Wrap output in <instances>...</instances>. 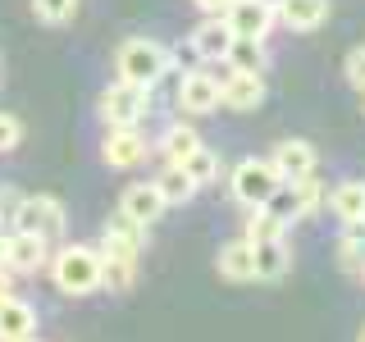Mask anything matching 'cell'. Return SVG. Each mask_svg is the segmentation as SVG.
<instances>
[{
	"mask_svg": "<svg viewBox=\"0 0 365 342\" xmlns=\"http://www.w3.org/2000/svg\"><path fill=\"white\" fill-rule=\"evenodd\" d=\"M182 169H187V178L197 182V187H210L215 178L224 174V165H220V151H210V146H197V151H192L187 160H182Z\"/></svg>",
	"mask_w": 365,
	"mask_h": 342,
	"instance_id": "603a6c76",
	"label": "cell"
},
{
	"mask_svg": "<svg viewBox=\"0 0 365 342\" xmlns=\"http://www.w3.org/2000/svg\"><path fill=\"white\" fill-rule=\"evenodd\" d=\"M37 306L23 301L19 292L0 296V342H28L32 333H37Z\"/></svg>",
	"mask_w": 365,
	"mask_h": 342,
	"instance_id": "5bb4252c",
	"label": "cell"
},
{
	"mask_svg": "<svg viewBox=\"0 0 365 342\" xmlns=\"http://www.w3.org/2000/svg\"><path fill=\"white\" fill-rule=\"evenodd\" d=\"M265 210H269L279 224H288V228H292L297 219H306V214H302V201H297V192H292V182H279V192L265 201Z\"/></svg>",
	"mask_w": 365,
	"mask_h": 342,
	"instance_id": "d4e9b609",
	"label": "cell"
},
{
	"mask_svg": "<svg viewBox=\"0 0 365 342\" xmlns=\"http://www.w3.org/2000/svg\"><path fill=\"white\" fill-rule=\"evenodd\" d=\"M19 142H23V123L14 119V114H5V110H0V155H5V151H14Z\"/></svg>",
	"mask_w": 365,
	"mask_h": 342,
	"instance_id": "4dcf8cb0",
	"label": "cell"
},
{
	"mask_svg": "<svg viewBox=\"0 0 365 342\" xmlns=\"http://www.w3.org/2000/svg\"><path fill=\"white\" fill-rule=\"evenodd\" d=\"M329 9H334L329 0H279L274 14H279V23L288 32H315L329 23Z\"/></svg>",
	"mask_w": 365,
	"mask_h": 342,
	"instance_id": "ac0fdd59",
	"label": "cell"
},
{
	"mask_svg": "<svg viewBox=\"0 0 365 342\" xmlns=\"http://www.w3.org/2000/svg\"><path fill=\"white\" fill-rule=\"evenodd\" d=\"M215 269H220V279H228V283H256V260H251V242H247V237L224 242L220 256H215Z\"/></svg>",
	"mask_w": 365,
	"mask_h": 342,
	"instance_id": "d6986e66",
	"label": "cell"
},
{
	"mask_svg": "<svg viewBox=\"0 0 365 342\" xmlns=\"http://www.w3.org/2000/svg\"><path fill=\"white\" fill-rule=\"evenodd\" d=\"M0 87H5V55H0Z\"/></svg>",
	"mask_w": 365,
	"mask_h": 342,
	"instance_id": "e575fe53",
	"label": "cell"
},
{
	"mask_svg": "<svg viewBox=\"0 0 365 342\" xmlns=\"http://www.w3.org/2000/svg\"><path fill=\"white\" fill-rule=\"evenodd\" d=\"M46 274H51L55 292L91 296V292H101V251L87 247V242H64L60 251H51Z\"/></svg>",
	"mask_w": 365,
	"mask_h": 342,
	"instance_id": "7a4b0ae2",
	"label": "cell"
},
{
	"mask_svg": "<svg viewBox=\"0 0 365 342\" xmlns=\"http://www.w3.org/2000/svg\"><path fill=\"white\" fill-rule=\"evenodd\" d=\"M265 5H269V9H279V0H265Z\"/></svg>",
	"mask_w": 365,
	"mask_h": 342,
	"instance_id": "8d00e7d4",
	"label": "cell"
},
{
	"mask_svg": "<svg viewBox=\"0 0 365 342\" xmlns=\"http://www.w3.org/2000/svg\"><path fill=\"white\" fill-rule=\"evenodd\" d=\"M165 68H169V46L155 37H128L114 51V78H123V83L151 87Z\"/></svg>",
	"mask_w": 365,
	"mask_h": 342,
	"instance_id": "3957f363",
	"label": "cell"
},
{
	"mask_svg": "<svg viewBox=\"0 0 365 342\" xmlns=\"http://www.w3.org/2000/svg\"><path fill=\"white\" fill-rule=\"evenodd\" d=\"M361 279H365V269H361Z\"/></svg>",
	"mask_w": 365,
	"mask_h": 342,
	"instance_id": "f35d334b",
	"label": "cell"
},
{
	"mask_svg": "<svg viewBox=\"0 0 365 342\" xmlns=\"http://www.w3.org/2000/svg\"><path fill=\"white\" fill-rule=\"evenodd\" d=\"M142 242H146V228L133 224L123 210H114L106 228H101V288L110 292H128L137 283V260H142Z\"/></svg>",
	"mask_w": 365,
	"mask_h": 342,
	"instance_id": "6da1fadb",
	"label": "cell"
},
{
	"mask_svg": "<svg viewBox=\"0 0 365 342\" xmlns=\"http://www.w3.org/2000/svg\"><path fill=\"white\" fill-rule=\"evenodd\" d=\"M356 338H361V342H365V324H361V328H356Z\"/></svg>",
	"mask_w": 365,
	"mask_h": 342,
	"instance_id": "d590c367",
	"label": "cell"
},
{
	"mask_svg": "<svg viewBox=\"0 0 365 342\" xmlns=\"http://www.w3.org/2000/svg\"><path fill=\"white\" fill-rule=\"evenodd\" d=\"M46 260H51V237L41 233H23V228H9V251H5V269L19 274H41Z\"/></svg>",
	"mask_w": 365,
	"mask_h": 342,
	"instance_id": "30bf717a",
	"label": "cell"
},
{
	"mask_svg": "<svg viewBox=\"0 0 365 342\" xmlns=\"http://www.w3.org/2000/svg\"><path fill=\"white\" fill-rule=\"evenodd\" d=\"M279 169H274L269 155H247L233 165V174H228V192H233V201L251 210V205H265L274 192H279Z\"/></svg>",
	"mask_w": 365,
	"mask_h": 342,
	"instance_id": "5b68a950",
	"label": "cell"
},
{
	"mask_svg": "<svg viewBox=\"0 0 365 342\" xmlns=\"http://www.w3.org/2000/svg\"><path fill=\"white\" fill-rule=\"evenodd\" d=\"M224 64L228 68H242V73H265V68H269V46L260 41V37H233Z\"/></svg>",
	"mask_w": 365,
	"mask_h": 342,
	"instance_id": "44dd1931",
	"label": "cell"
},
{
	"mask_svg": "<svg viewBox=\"0 0 365 342\" xmlns=\"http://www.w3.org/2000/svg\"><path fill=\"white\" fill-rule=\"evenodd\" d=\"M146 155H151V142L137 123L133 128H106V137H101V160L110 169H137L146 165Z\"/></svg>",
	"mask_w": 365,
	"mask_h": 342,
	"instance_id": "ba28073f",
	"label": "cell"
},
{
	"mask_svg": "<svg viewBox=\"0 0 365 342\" xmlns=\"http://www.w3.org/2000/svg\"><path fill=\"white\" fill-rule=\"evenodd\" d=\"M342 78H347V87L365 91V41L356 51H347V60H342Z\"/></svg>",
	"mask_w": 365,
	"mask_h": 342,
	"instance_id": "f1b7e54d",
	"label": "cell"
},
{
	"mask_svg": "<svg viewBox=\"0 0 365 342\" xmlns=\"http://www.w3.org/2000/svg\"><path fill=\"white\" fill-rule=\"evenodd\" d=\"M9 292H14V269L0 265V296H9Z\"/></svg>",
	"mask_w": 365,
	"mask_h": 342,
	"instance_id": "d6a6232c",
	"label": "cell"
},
{
	"mask_svg": "<svg viewBox=\"0 0 365 342\" xmlns=\"http://www.w3.org/2000/svg\"><path fill=\"white\" fill-rule=\"evenodd\" d=\"M32 14L41 23H51V28H60V23L78 14V0H32Z\"/></svg>",
	"mask_w": 365,
	"mask_h": 342,
	"instance_id": "83f0119b",
	"label": "cell"
},
{
	"mask_svg": "<svg viewBox=\"0 0 365 342\" xmlns=\"http://www.w3.org/2000/svg\"><path fill=\"white\" fill-rule=\"evenodd\" d=\"M283 233H288V224H279L265 205H251L247 210V228H242L247 242H265V237H283Z\"/></svg>",
	"mask_w": 365,
	"mask_h": 342,
	"instance_id": "cb8c5ba5",
	"label": "cell"
},
{
	"mask_svg": "<svg viewBox=\"0 0 365 342\" xmlns=\"http://www.w3.org/2000/svg\"><path fill=\"white\" fill-rule=\"evenodd\" d=\"M9 228H23V233H41V237H60L68 228V214L64 205L55 197H46V192H37V197H19L14 214H9Z\"/></svg>",
	"mask_w": 365,
	"mask_h": 342,
	"instance_id": "52a82bcc",
	"label": "cell"
},
{
	"mask_svg": "<svg viewBox=\"0 0 365 342\" xmlns=\"http://www.w3.org/2000/svg\"><path fill=\"white\" fill-rule=\"evenodd\" d=\"M151 110H155L151 87L123 83V78H114V83L96 96V114H101V123H106V128H133V123H142Z\"/></svg>",
	"mask_w": 365,
	"mask_h": 342,
	"instance_id": "277c9868",
	"label": "cell"
},
{
	"mask_svg": "<svg viewBox=\"0 0 365 342\" xmlns=\"http://www.w3.org/2000/svg\"><path fill=\"white\" fill-rule=\"evenodd\" d=\"M174 105H178V114H187V119H205V114H215V110L224 105L220 73H210V64L182 73L178 78V91H174Z\"/></svg>",
	"mask_w": 365,
	"mask_h": 342,
	"instance_id": "8992f818",
	"label": "cell"
},
{
	"mask_svg": "<svg viewBox=\"0 0 365 342\" xmlns=\"http://www.w3.org/2000/svg\"><path fill=\"white\" fill-rule=\"evenodd\" d=\"M338 265L347 269V274H361L365 269V233L347 228V233L338 237Z\"/></svg>",
	"mask_w": 365,
	"mask_h": 342,
	"instance_id": "484cf974",
	"label": "cell"
},
{
	"mask_svg": "<svg viewBox=\"0 0 365 342\" xmlns=\"http://www.w3.org/2000/svg\"><path fill=\"white\" fill-rule=\"evenodd\" d=\"M251 260H256V283H279L292 269V247L283 237H265V242H251Z\"/></svg>",
	"mask_w": 365,
	"mask_h": 342,
	"instance_id": "2e32d148",
	"label": "cell"
},
{
	"mask_svg": "<svg viewBox=\"0 0 365 342\" xmlns=\"http://www.w3.org/2000/svg\"><path fill=\"white\" fill-rule=\"evenodd\" d=\"M201 146V133H197V123H182V119H174L165 133H160V142H155V151H160V160H169V165H182L192 151Z\"/></svg>",
	"mask_w": 365,
	"mask_h": 342,
	"instance_id": "ffe728a7",
	"label": "cell"
},
{
	"mask_svg": "<svg viewBox=\"0 0 365 342\" xmlns=\"http://www.w3.org/2000/svg\"><path fill=\"white\" fill-rule=\"evenodd\" d=\"M224 19L233 28V37H260V41H269L274 23H279V14H274L265 0H233L224 9Z\"/></svg>",
	"mask_w": 365,
	"mask_h": 342,
	"instance_id": "7c38bea8",
	"label": "cell"
},
{
	"mask_svg": "<svg viewBox=\"0 0 365 342\" xmlns=\"http://www.w3.org/2000/svg\"><path fill=\"white\" fill-rule=\"evenodd\" d=\"M5 251H9V233L0 228V265H5Z\"/></svg>",
	"mask_w": 365,
	"mask_h": 342,
	"instance_id": "836d02e7",
	"label": "cell"
},
{
	"mask_svg": "<svg viewBox=\"0 0 365 342\" xmlns=\"http://www.w3.org/2000/svg\"><path fill=\"white\" fill-rule=\"evenodd\" d=\"M192 46H197V55L205 64H220L224 55H228V46H233V28H228V19L224 14H205L197 28H192Z\"/></svg>",
	"mask_w": 365,
	"mask_h": 342,
	"instance_id": "9a60e30c",
	"label": "cell"
},
{
	"mask_svg": "<svg viewBox=\"0 0 365 342\" xmlns=\"http://www.w3.org/2000/svg\"><path fill=\"white\" fill-rule=\"evenodd\" d=\"M192 5H197L201 14H224V9L233 5V0H192Z\"/></svg>",
	"mask_w": 365,
	"mask_h": 342,
	"instance_id": "1f68e13d",
	"label": "cell"
},
{
	"mask_svg": "<svg viewBox=\"0 0 365 342\" xmlns=\"http://www.w3.org/2000/svg\"><path fill=\"white\" fill-rule=\"evenodd\" d=\"M169 64H174L178 73H192V68H201L205 60L197 55V46H192V41H182V46H169Z\"/></svg>",
	"mask_w": 365,
	"mask_h": 342,
	"instance_id": "f546056e",
	"label": "cell"
},
{
	"mask_svg": "<svg viewBox=\"0 0 365 342\" xmlns=\"http://www.w3.org/2000/svg\"><path fill=\"white\" fill-rule=\"evenodd\" d=\"M269 160H274V169H279L283 182L306 178V174L319 169V151H315V142H306V137H283V142H274Z\"/></svg>",
	"mask_w": 365,
	"mask_h": 342,
	"instance_id": "8fae6325",
	"label": "cell"
},
{
	"mask_svg": "<svg viewBox=\"0 0 365 342\" xmlns=\"http://www.w3.org/2000/svg\"><path fill=\"white\" fill-rule=\"evenodd\" d=\"M324 205L338 214V224H361L365 219V178H342L324 192Z\"/></svg>",
	"mask_w": 365,
	"mask_h": 342,
	"instance_id": "e0dca14e",
	"label": "cell"
},
{
	"mask_svg": "<svg viewBox=\"0 0 365 342\" xmlns=\"http://www.w3.org/2000/svg\"><path fill=\"white\" fill-rule=\"evenodd\" d=\"M361 105H365V91H361Z\"/></svg>",
	"mask_w": 365,
	"mask_h": 342,
	"instance_id": "74e56055",
	"label": "cell"
},
{
	"mask_svg": "<svg viewBox=\"0 0 365 342\" xmlns=\"http://www.w3.org/2000/svg\"><path fill=\"white\" fill-rule=\"evenodd\" d=\"M119 210L128 214L133 224L151 228L160 214L169 210V205H165V197H160V187H155V178H151V182H128V187H123V197H119Z\"/></svg>",
	"mask_w": 365,
	"mask_h": 342,
	"instance_id": "4fadbf2b",
	"label": "cell"
},
{
	"mask_svg": "<svg viewBox=\"0 0 365 342\" xmlns=\"http://www.w3.org/2000/svg\"><path fill=\"white\" fill-rule=\"evenodd\" d=\"M265 73H242V68H228L220 78V96H224V110H237V114H251L265 105Z\"/></svg>",
	"mask_w": 365,
	"mask_h": 342,
	"instance_id": "9c48e42d",
	"label": "cell"
},
{
	"mask_svg": "<svg viewBox=\"0 0 365 342\" xmlns=\"http://www.w3.org/2000/svg\"><path fill=\"white\" fill-rule=\"evenodd\" d=\"M155 187H160V197H165V205H187V201L201 192L197 182L187 178V169H182V165H169V160L160 165V174H155Z\"/></svg>",
	"mask_w": 365,
	"mask_h": 342,
	"instance_id": "7402d4cb",
	"label": "cell"
},
{
	"mask_svg": "<svg viewBox=\"0 0 365 342\" xmlns=\"http://www.w3.org/2000/svg\"><path fill=\"white\" fill-rule=\"evenodd\" d=\"M292 192H297V201H302V214H315L319 205H324L329 182L319 174H306V178H292Z\"/></svg>",
	"mask_w": 365,
	"mask_h": 342,
	"instance_id": "4316f807",
	"label": "cell"
}]
</instances>
